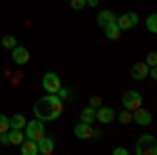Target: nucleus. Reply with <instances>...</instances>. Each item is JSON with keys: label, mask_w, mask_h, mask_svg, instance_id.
Returning <instances> with one entry per match:
<instances>
[{"label": "nucleus", "mask_w": 157, "mask_h": 155, "mask_svg": "<svg viewBox=\"0 0 157 155\" xmlns=\"http://www.w3.org/2000/svg\"><path fill=\"white\" fill-rule=\"evenodd\" d=\"M132 122L136 124V126H151L153 124V113L149 111V109H145L143 105L140 107H136L134 109V113H132Z\"/></svg>", "instance_id": "obj_6"}, {"label": "nucleus", "mask_w": 157, "mask_h": 155, "mask_svg": "<svg viewBox=\"0 0 157 155\" xmlns=\"http://www.w3.org/2000/svg\"><path fill=\"white\" fill-rule=\"evenodd\" d=\"M94 119H97V109L94 107H84L80 111V122H84V124H94Z\"/></svg>", "instance_id": "obj_15"}, {"label": "nucleus", "mask_w": 157, "mask_h": 155, "mask_svg": "<svg viewBox=\"0 0 157 155\" xmlns=\"http://www.w3.org/2000/svg\"><path fill=\"white\" fill-rule=\"evenodd\" d=\"M155 153H157V147H155V145H149V147L145 149V155H155Z\"/></svg>", "instance_id": "obj_27"}, {"label": "nucleus", "mask_w": 157, "mask_h": 155, "mask_svg": "<svg viewBox=\"0 0 157 155\" xmlns=\"http://www.w3.org/2000/svg\"><path fill=\"white\" fill-rule=\"evenodd\" d=\"M23 134L25 138H32V141H40L44 134H46V128H44V122L42 119H29L27 124H25L23 128Z\"/></svg>", "instance_id": "obj_2"}, {"label": "nucleus", "mask_w": 157, "mask_h": 155, "mask_svg": "<svg viewBox=\"0 0 157 155\" xmlns=\"http://www.w3.org/2000/svg\"><path fill=\"white\" fill-rule=\"evenodd\" d=\"M71 11H84L86 9V0H69Z\"/></svg>", "instance_id": "obj_21"}, {"label": "nucleus", "mask_w": 157, "mask_h": 155, "mask_svg": "<svg viewBox=\"0 0 157 155\" xmlns=\"http://www.w3.org/2000/svg\"><path fill=\"white\" fill-rule=\"evenodd\" d=\"M115 19H117V15H115L113 11H109V9H105V11H101V13L97 15V25L103 29L107 23H113Z\"/></svg>", "instance_id": "obj_12"}, {"label": "nucleus", "mask_w": 157, "mask_h": 155, "mask_svg": "<svg viewBox=\"0 0 157 155\" xmlns=\"http://www.w3.org/2000/svg\"><path fill=\"white\" fill-rule=\"evenodd\" d=\"M42 88H44L48 95H57V90L61 88V78L55 72H46L42 76Z\"/></svg>", "instance_id": "obj_4"}, {"label": "nucleus", "mask_w": 157, "mask_h": 155, "mask_svg": "<svg viewBox=\"0 0 157 155\" xmlns=\"http://www.w3.org/2000/svg\"><path fill=\"white\" fill-rule=\"evenodd\" d=\"M147 73H149V65H147L145 61L134 63L132 69H130V76H132V80H136V82H143V80H147Z\"/></svg>", "instance_id": "obj_9"}, {"label": "nucleus", "mask_w": 157, "mask_h": 155, "mask_svg": "<svg viewBox=\"0 0 157 155\" xmlns=\"http://www.w3.org/2000/svg\"><path fill=\"white\" fill-rule=\"evenodd\" d=\"M121 105H124V109L134 111L136 107H140V105H143V95H140L138 90H128L126 95L121 96Z\"/></svg>", "instance_id": "obj_5"}, {"label": "nucleus", "mask_w": 157, "mask_h": 155, "mask_svg": "<svg viewBox=\"0 0 157 155\" xmlns=\"http://www.w3.org/2000/svg\"><path fill=\"white\" fill-rule=\"evenodd\" d=\"M69 95H71V90H69V88H59V90H57V96H59L61 101H63V99H67Z\"/></svg>", "instance_id": "obj_24"}, {"label": "nucleus", "mask_w": 157, "mask_h": 155, "mask_svg": "<svg viewBox=\"0 0 157 155\" xmlns=\"http://www.w3.org/2000/svg\"><path fill=\"white\" fill-rule=\"evenodd\" d=\"M115 119V111L111 107H97V122L98 124H111Z\"/></svg>", "instance_id": "obj_11"}, {"label": "nucleus", "mask_w": 157, "mask_h": 155, "mask_svg": "<svg viewBox=\"0 0 157 155\" xmlns=\"http://www.w3.org/2000/svg\"><path fill=\"white\" fill-rule=\"evenodd\" d=\"M103 32H105V36H107V40H111V42H113V40H120V27H117V23H115V21H113V23H107L105 25V27H103Z\"/></svg>", "instance_id": "obj_16"}, {"label": "nucleus", "mask_w": 157, "mask_h": 155, "mask_svg": "<svg viewBox=\"0 0 157 155\" xmlns=\"http://www.w3.org/2000/svg\"><path fill=\"white\" fill-rule=\"evenodd\" d=\"M115 118L120 119V124H126L128 126V124H132V111L130 109H121L120 113H115Z\"/></svg>", "instance_id": "obj_19"}, {"label": "nucleus", "mask_w": 157, "mask_h": 155, "mask_svg": "<svg viewBox=\"0 0 157 155\" xmlns=\"http://www.w3.org/2000/svg\"><path fill=\"white\" fill-rule=\"evenodd\" d=\"M36 143H38V153L40 155H50L55 151V138H52V136H46V134H44Z\"/></svg>", "instance_id": "obj_10"}, {"label": "nucleus", "mask_w": 157, "mask_h": 155, "mask_svg": "<svg viewBox=\"0 0 157 155\" xmlns=\"http://www.w3.org/2000/svg\"><path fill=\"white\" fill-rule=\"evenodd\" d=\"M113 155H128V149L126 147H115L113 149Z\"/></svg>", "instance_id": "obj_26"}, {"label": "nucleus", "mask_w": 157, "mask_h": 155, "mask_svg": "<svg viewBox=\"0 0 157 155\" xmlns=\"http://www.w3.org/2000/svg\"><path fill=\"white\" fill-rule=\"evenodd\" d=\"M63 113V101L57 95H46L34 103V115L42 122H55Z\"/></svg>", "instance_id": "obj_1"}, {"label": "nucleus", "mask_w": 157, "mask_h": 155, "mask_svg": "<svg viewBox=\"0 0 157 155\" xmlns=\"http://www.w3.org/2000/svg\"><path fill=\"white\" fill-rule=\"evenodd\" d=\"M6 130H11V124H9V118L0 113V134H2V132H6Z\"/></svg>", "instance_id": "obj_22"}, {"label": "nucleus", "mask_w": 157, "mask_h": 155, "mask_svg": "<svg viewBox=\"0 0 157 155\" xmlns=\"http://www.w3.org/2000/svg\"><path fill=\"white\" fill-rule=\"evenodd\" d=\"M88 105H90V107H94V109H97V107H101V105H103V103H101V96H92Z\"/></svg>", "instance_id": "obj_25"}, {"label": "nucleus", "mask_w": 157, "mask_h": 155, "mask_svg": "<svg viewBox=\"0 0 157 155\" xmlns=\"http://www.w3.org/2000/svg\"><path fill=\"white\" fill-rule=\"evenodd\" d=\"M0 44H2V48H6V50H13V48L17 46V38L11 36V34H6V36H2Z\"/></svg>", "instance_id": "obj_18"}, {"label": "nucleus", "mask_w": 157, "mask_h": 155, "mask_svg": "<svg viewBox=\"0 0 157 155\" xmlns=\"http://www.w3.org/2000/svg\"><path fill=\"white\" fill-rule=\"evenodd\" d=\"M9 124H11L13 130H23L27 119H25V115H21V113H15L13 118H9Z\"/></svg>", "instance_id": "obj_17"}, {"label": "nucleus", "mask_w": 157, "mask_h": 155, "mask_svg": "<svg viewBox=\"0 0 157 155\" xmlns=\"http://www.w3.org/2000/svg\"><path fill=\"white\" fill-rule=\"evenodd\" d=\"M73 134H75L78 141H90V138H94V128H92V124L80 122V124L73 128Z\"/></svg>", "instance_id": "obj_8"}, {"label": "nucleus", "mask_w": 157, "mask_h": 155, "mask_svg": "<svg viewBox=\"0 0 157 155\" xmlns=\"http://www.w3.org/2000/svg\"><path fill=\"white\" fill-rule=\"evenodd\" d=\"M19 147H21V155H40L38 153V143L32 138H25Z\"/></svg>", "instance_id": "obj_14"}, {"label": "nucleus", "mask_w": 157, "mask_h": 155, "mask_svg": "<svg viewBox=\"0 0 157 155\" xmlns=\"http://www.w3.org/2000/svg\"><path fill=\"white\" fill-rule=\"evenodd\" d=\"M145 63L149 65V67H155V65H157V52H149L147 59H145Z\"/></svg>", "instance_id": "obj_23"}, {"label": "nucleus", "mask_w": 157, "mask_h": 155, "mask_svg": "<svg viewBox=\"0 0 157 155\" xmlns=\"http://www.w3.org/2000/svg\"><path fill=\"white\" fill-rule=\"evenodd\" d=\"M115 23H117V27H120V32H128V29H134L136 25L140 23V19H138V15H136V13L128 11V13H121V15H117Z\"/></svg>", "instance_id": "obj_3"}, {"label": "nucleus", "mask_w": 157, "mask_h": 155, "mask_svg": "<svg viewBox=\"0 0 157 155\" xmlns=\"http://www.w3.org/2000/svg\"><path fill=\"white\" fill-rule=\"evenodd\" d=\"M11 57H13V63H15V65H27L29 59H32L29 50H27L25 46H19V44L11 50Z\"/></svg>", "instance_id": "obj_7"}, {"label": "nucleus", "mask_w": 157, "mask_h": 155, "mask_svg": "<svg viewBox=\"0 0 157 155\" xmlns=\"http://www.w3.org/2000/svg\"><path fill=\"white\" fill-rule=\"evenodd\" d=\"M149 145H155V136L153 134H143L138 136V143H136V153L138 155H145V149Z\"/></svg>", "instance_id": "obj_13"}, {"label": "nucleus", "mask_w": 157, "mask_h": 155, "mask_svg": "<svg viewBox=\"0 0 157 155\" xmlns=\"http://www.w3.org/2000/svg\"><path fill=\"white\" fill-rule=\"evenodd\" d=\"M147 29H149L151 34H157V15L155 13H151V15L147 17Z\"/></svg>", "instance_id": "obj_20"}]
</instances>
